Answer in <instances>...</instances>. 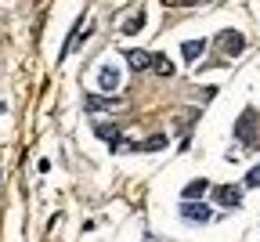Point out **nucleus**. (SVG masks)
I'll return each instance as SVG.
<instances>
[{"label":"nucleus","mask_w":260,"mask_h":242,"mask_svg":"<svg viewBox=\"0 0 260 242\" xmlns=\"http://www.w3.org/2000/svg\"><path fill=\"white\" fill-rule=\"evenodd\" d=\"M217 47L228 54V58H235V54H242V47H246V37L239 29H220L217 33Z\"/></svg>","instance_id":"nucleus-1"},{"label":"nucleus","mask_w":260,"mask_h":242,"mask_svg":"<svg viewBox=\"0 0 260 242\" xmlns=\"http://www.w3.org/2000/svg\"><path fill=\"white\" fill-rule=\"evenodd\" d=\"M213 195H217V202H220V206H228V210L242 206V192H239L235 185H220V188H213Z\"/></svg>","instance_id":"nucleus-2"},{"label":"nucleus","mask_w":260,"mask_h":242,"mask_svg":"<svg viewBox=\"0 0 260 242\" xmlns=\"http://www.w3.org/2000/svg\"><path fill=\"white\" fill-rule=\"evenodd\" d=\"M123 54H126V65L134 69V73H145V69H152V51L130 47V51H123Z\"/></svg>","instance_id":"nucleus-3"},{"label":"nucleus","mask_w":260,"mask_h":242,"mask_svg":"<svg viewBox=\"0 0 260 242\" xmlns=\"http://www.w3.org/2000/svg\"><path fill=\"white\" fill-rule=\"evenodd\" d=\"M181 214H184L188 221H199V224H206V221H210V206H203V202H191V199H184V202H181Z\"/></svg>","instance_id":"nucleus-4"},{"label":"nucleus","mask_w":260,"mask_h":242,"mask_svg":"<svg viewBox=\"0 0 260 242\" xmlns=\"http://www.w3.org/2000/svg\"><path fill=\"white\" fill-rule=\"evenodd\" d=\"M98 87H102L105 94H112V90H119V73L112 65H102V73H98Z\"/></svg>","instance_id":"nucleus-5"},{"label":"nucleus","mask_w":260,"mask_h":242,"mask_svg":"<svg viewBox=\"0 0 260 242\" xmlns=\"http://www.w3.org/2000/svg\"><path fill=\"white\" fill-rule=\"evenodd\" d=\"M94 134L102 137L105 145H112V148H116V141H119V127H105V123H98V127H94Z\"/></svg>","instance_id":"nucleus-6"},{"label":"nucleus","mask_w":260,"mask_h":242,"mask_svg":"<svg viewBox=\"0 0 260 242\" xmlns=\"http://www.w3.org/2000/svg\"><path fill=\"white\" fill-rule=\"evenodd\" d=\"M206 51V40H188L184 47H181V54H184V62H195V58H199Z\"/></svg>","instance_id":"nucleus-7"},{"label":"nucleus","mask_w":260,"mask_h":242,"mask_svg":"<svg viewBox=\"0 0 260 242\" xmlns=\"http://www.w3.org/2000/svg\"><path fill=\"white\" fill-rule=\"evenodd\" d=\"M152 69H155L159 76H174V62L162 58V54H152Z\"/></svg>","instance_id":"nucleus-8"},{"label":"nucleus","mask_w":260,"mask_h":242,"mask_svg":"<svg viewBox=\"0 0 260 242\" xmlns=\"http://www.w3.org/2000/svg\"><path fill=\"white\" fill-rule=\"evenodd\" d=\"M109 105H112L109 98H94V94L83 101V109H87V112H102V109H109Z\"/></svg>","instance_id":"nucleus-9"},{"label":"nucleus","mask_w":260,"mask_h":242,"mask_svg":"<svg viewBox=\"0 0 260 242\" xmlns=\"http://www.w3.org/2000/svg\"><path fill=\"white\" fill-rule=\"evenodd\" d=\"M138 29H145V11L130 15V18H126V25H123V33H138Z\"/></svg>","instance_id":"nucleus-10"},{"label":"nucleus","mask_w":260,"mask_h":242,"mask_svg":"<svg viewBox=\"0 0 260 242\" xmlns=\"http://www.w3.org/2000/svg\"><path fill=\"white\" fill-rule=\"evenodd\" d=\"M206 188H210V185H206V181H191V185H188V188H184V199H199V195H203V192H206Z\"/></svg>","instance_id":"nucleus-11"},{"label":"nucleus","mask_w":260,"mask_h":242,"mask_svg":"<svg viewBox=\"0 0 260 242\" xmlns=\"http://www.w3.org/2000/svg\"><path fill=\"white\" fill-rule=\"evenodd\" d=\"M162 145H167V137H148V141H145V145H138V148H141V152H159Z\"/></svg>","instance_id":"nucleus-12"},{"label":"nucleus","mask_w":260,"mask_h":242,"mask_svg":"<svg viewBox=\"0 0 260 242\" xmlns=\"http://www.w3.org/2000/svg\"><path fill=\"white\" fill-rule=\"evenodd\" d=\"M246 185H249V188H260V166H253L249 174H246Z\"/></svg>","instance_id":"nucleus-13"},{"label":"nucleus","mask_w":260,"mask_h":242,"mask_svg":"<svg viewBox=\"0 0 260 242\" xmlns=\"http://www.w3.org/2000/svg\"><path fill=\"white\" fill-rule=\"evenodd\" d=\"M188 4H195V0H162V8H188Z\"/></svg>","instance_id":"nucleus-14"}]
</instances>
